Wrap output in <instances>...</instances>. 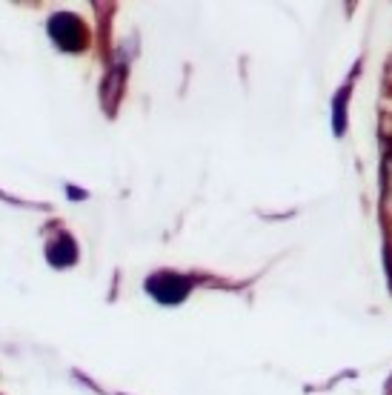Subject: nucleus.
I'll use <instances>...</instances> for the list:
<instances>
[{"mask_svg": "<svg viewBox=\"0 0 392 395\" xmlns=\"http://www.w3.org/2000/svg\"><path fill=\"white\" fill-rule=\"evenodd\" d=\"M189 289V281L181 278V275H172V272H163V275H155L149 278V292L160 301V303H178Z\"/></svg>", "mask_w": 392, "mask_h": 395, "instance_id": "nucleus-2", "label": "nucleus"}, {"mask_svg": "<svg viewBox=\"0 0 392 395\" xmlns=\"http://www.w3.org/2000/svg\"><path fill=\"white\" fill-rule=\"evenodd\" d=\"M49 32H52V37H55V43L61 49H80L83 43H86V32H83V23L77 20V18H72V15H58V18H52V26H49Z\"/></svg>", "mask_w": 392, "mask_h": 395, "instance_id": "nucleus-1", "label": "nucleus"}]
</instances>
